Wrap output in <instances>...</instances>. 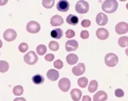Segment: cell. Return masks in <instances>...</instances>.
Here are the masks:
<instances>
[{"mask_svg": "<svg viewBox=\"0 0 128 101\" xmlns=\"http://www.w3.org/2000/svg\"><path fill=\"white\" fill-rule=\"evenodd\" d=\"M13 93L16 96L22 95L24 93V88L21 85L16 86L13 89Z\"/></svg>", "mask_w": 128, "mask_h": 101, "instance_id": "obj_26", "label": "cell"}, {"mask_svg": "<svg viewBox=\"0 0 128 101\" xmlns=\"http://www.w3.org/2000/svg\"><path fill=\"white\" fill-rule=\"evenodd\" d=\"M54 67L56 68V69H61L64 67V63L62 61V60L58 59L56 60V61L54 63Z\"/></svg>", "mask_w": 128, "mask_h": 101, "instance_id": "obj_31", "label": "cell"}, {"mask_svg": "<svg viewBox=\"0 0 128 101\" xmlns=\"http://www.w3.org/2000/svg\"><path fill=\"white\" fill-rule=\"evenodd\" d=\"M109 32L105 28H99L96 31V36L100 40H106L109 37Z\"/></svg>", "mask_w": 128, "mask_h": 101, "instance_id": "obj_12", "label": "cell"}, {"mask_svg": "<svg viewBox=\"0 0 128 101\" xmlns=\"http://www.w3.org/2000/svg\"><path fill=\"white\" fill-rule=\"evenodd\" d=\"M98 83L96 80H92L90 82L89 87H88V91L91 93H93L94 92L96 91V90L98 89Z\"/></svg>", "mask_w": 128, "mask_h": 101, "instance_id": "obj_22", "label": "cell"}, {"mask_svg": "<svg viewBox=\"0 0 128 101\" xmlns=\"http://www.w3.org/2000/svg\"><path fill=\"white\" fill-rule=\"evenodd\" d=\"M38 61V57L34 51H31L27 53L26 55L24 56V61L26 63L30 65L36 64Z\"/></svg>", "mask_w": 128, "mask_h": 101, "instance_id": "obj_4", "label": "cell"}, {"mask_svg": "<svg viewBox=\"0 0 128 101\" xmlns=\"http://www.w3.org/2000/svg\"><path fill=\"white\" fill-rule=\"evenodd\" d=\"M102 9L108 13L116 11L118 8V3L116 0H106L102 4Z\"/></svg>", "mask_w": 128, "mask_h": 101, "instance_id": "obj_1", "label": "cell"}, {"mask_svg": "<svg viewBox=\"0 0 128 101\" xmlns=\"http://www.w3.org/2000/svg\"><path fill=\"white\" fill-rule=\"evenodd\" d=\"M85 71H86V66L84 63H80L78 65L74 67L72 69V73L76 76L82 75L84 73Z\"/></svg>", "mask_w": 128, "mask_h": 101, "instance_id": "obj_10", "label": "cell"}, {"mask_svg": "<svg viewBox=\"0 0 128 101\" xmlns=\"http://www.w3.org/2000/svg\"><path fill=\"white\" fill-rule=\"evenodd\" d=\"M28 48H29L28 45L26 43H22L19 45V50L22 53H26L28 50Z\"/></svg>", "mask_w": 128, "mask_h": 101, "instance_id": "obj_30", "label": "cell"}, {"mask_svg": "<svg viewBox=\"0 0 128 101\" xmlns=\"http://www.w3.org/2000/svg\"><path fill=\"white\" fill-rule=\"evenodd\" d=\"M40 29V25L35 21H30L26 25V29L30 33H38Z\"/></svg>", "mask_w": 128, "mask_h": 101, "instance_id": "obj_5", "label": "cell"}, {"mask_svg": "<svg viewBox=\"0 0 128 101\" xmlns=\"http://www.w3.org/2000/svg\"><path fill=\"white\" fill-rule=\"evenodd\" d=\"M78 85L81 88H86L88 84V79L86 77H81L78 80Z\"/></svg>", "mask_w": 128, "mask_h": 101, "instance_id": "obj_27", "label": "cell"}, {"mask_svg": "<svg viewBox=\"0 0 128 101\" xmlns=\"http://www.w3.org/2000/svg\"><path fill=\"white\" fill-rule=\"evenodd\" d=\"M50 35H51L52 37L56 39H60L64 35V33H63V31H62V29L58 28V29H56L52 30Z\"/></svg>", "mask_w": 128, "mask_h": 101, "instance_id": "obj_19", "label": "cell"}, {"mask_svg": "<svg viewBox=\"0 0 128 101\" xmlns=\"http://www.w3.org/2000/svg\"><path fill=\"white\" fill-rule=\"evenodd\" d=\"M115 95H116V96L117 97H123L124 96V92L123 91V90H122L121 89H116V91H115Z\"/></svg>", "mask_w": 128, "mask_h": 101, "instance_id": "obj_33", "label": "cell"}, {"mask_svg": "<svg viewBox=\"0 0 128 101\" xmlns=\"http://www.w3.org/2000/svg\"><path fill=\"white\" fill-rule=\"evenodd\" d=\"M2 45H3V43H2V40L0 39V48L2 47Z\"/></svg>", "mask_w": 128, "mask_h": 101, "instance_id": "obj_40", "label": "cell"}, {"mask_svg": "<svg viewBox=\"0 0 128 101\" xmlns=\"http://www.w3.org/2000/svg\"><path fill=\"white\" fill-rule=\"evenodd\" d=\"M91 25V21L89 19H84L82 21V26L83 27H89Z\"/></svg>", "mask_w": 128, "mask_h": 101, "instance_id": "obj_35", "label": "cell"}, {"mask_svg": "<svg viewBox=\"0 0 128 101\" xmlns=\"http://www.w3.org/2000/svg\"><path fill=\"white\" fill-rule=\"evenodd\" d=\"M90 9L89 4L86 1L80 0L77 2L76 5V10L78 13L85 14L88 13Z\"/></svg>", "mask_w": 128, "mask_h": 101, "instance_id": "obj_3", "label": "cell"}, {"mask_svg": "<svg viewBox=\"0 0 128 101\" xmlns=\"http://www.w3.org/2000/svg\"><path fill=\"white\" fill-rule=\"evenodd\" d=\"M116 31L118 35L126 34L128 31V24L126 22H120L116 26Z\"/></svg>", "mask_w": 128, "mask_h": 101, "instance_id": "obj_8", "label": "cell"}, {"mask_svg": "<svg viewBox=\"0 0 128 101\" xmlns=\"http://www.w3.org/2000/svg\"><path fill=\"white\" fill-rule=\"evenodd\" d=\"M57 9L61 12H67L70 9V3L66 0H61L57 4Z\"/></svg>", "mask_w": 128, "mask_h": 101, "instance_id": "obj_13", "label": "cell"}, {"mask_svg": "<svg viewBox=\"0 0 128 101\" xmlns=\"http://www.w3.org/2000/svg\"><path fill=\"white\" fill-rule=\"evenodd\" d=\"M58 86L63 92H68L71 87V82L68 78H62L58 83Z\"/></svg>", "mask_w": 128, "mask_h": 101, "instance_id": "obj_6", "label": "cell"}, {"mask_svg": "<svg viewBox=\"0 0 128 101\" xmlns=\"http://www.w3.org/2000/svg\"><path fill=\"white\" fill-rule=\"evenodd\" d=\"M70 95H71V97H72L73 101H80L81 98H82V93L78 89H74L73 90H72Z\"/></svg>", "mask_w": 128, "mask_h": 101, "instance_id": "obj_17", "label": "cell"}, {"mask_svg": "<svg viewBox=\"0 0 128 101\" xmlns=\"http://www.w3.org/2000/svg\"><path fill=\"white\" fill-rule=\"evenodd\" d=\"M49 47H50V50L54 51H58L59 49L60 45H59V43H58V42L52 41L49 44Z\"/></svg>", "mask_w": 128, "mask_h": 101, "instance_id": "obj_29", "label": "cell"}, {"mask_svg": "<svg viewBox=\"0 0 128 101\" xmlns=\"http://www.w3.org/2000/svg\"><path fill=\"white\" fill-rule=\"evenodd\" d=\"M96 21L98 25L104 26L108 23V16L104 13H99L96 15Z\"/></svg>", "mask_w": 128, "mask_h": 101, "instance_id": "obj_9", "label": "cell"}, {"mask_svg": "<svg viewBox=\"0 0 128 101\" xmlns=\"http://www.w3.org/2000/svg\"><path fill=\"white\" fill-rule=\"evenodd\" d=\"M80 35H81V37H82V39H88V38L89 37L90 33H89V32H88V31H86V30H83V31L81 32Z\"/></svg>", "mask_w": 128, "mask_h": 101, "instance_id": "obj_34", "label": "cell"}, {"mask_svg": "<svg viewBox=\"0 0 128 101\" xmlns=\"http://www.w3.org/2000/svg\"><path fill=\"white\" fill-rule=\"evenodd\" d=\"M10 65L8 62L6 61H0V73H4L8 71Z\"/></svg>", "mask_w": 128, "mask_h": 101, "instance_id": "obj_24", "label": "cell"}, {"mask_svg": "<svg viewBox=\"0 0 128 101\" xmlns=\"http://www.w3.org/2000/svg\"><path fill=\"white\" fill-rule=\"evenodd\" d=\"M55 3V1L54 0H44L42 1V5H44V7L47 8V9H50L54 6Z\"/></svg>", "mask_w": 128, "mask_h": 101, "instance_id": "obj_28", "label": "cell"}, {"mask_svg": "<svg viewBox=\"0 0 128 101\" xmlns=\"http://www.w3.org/2000/svg\"><path fill=\"white\" fill-rule=\"evenodd\" d=\"M66 61L69 65H72L78 63V57L76 54H69L67 57H66Z\"/></svg>", "mask_w": 128, "mask_h": 101, "instance_id": "obj_18", "label": "cell"}, {"mask_svg": "<svg viewBox=\"0 0 128 101\" xmlns=\"http://www.w3.org/2000/svg\"><path fill=\"white\" fill-rule=\"evenodd\" d=\"M78 47H79V44L76 40H70L66 42V49L68 52L76 51Z\"/></svg>", "mask_w": 128, "mask_h": 101, "instance_id": "obj_11", "label": "cell"}, {"mask_svg": "<svg viewBox=\"0 0 128 101\" xmlns=\"http://www.w3.org/2000/svg\"><path fill=\"white\" fill-rule=\"evenodd\" d=\"M47 77L50 81H56L58 79V78L60 77V73L57 70L55 69H50L47 72Z\"/></svg>", "mask_w": 128, "mask_h": 101, "instance_id": "obj_15", "label": "cell"}, {"mask_svg": "<svg viewBox=\"0 0 128 101\" xmlns=\"http://www.w3.org/2000/svg\"><path fill=\"white\" fill-rule=\"evenodd\" d=\"M7 3H8L7 0H0V5L1 6L5 5Z\"/></svg>", "mask_w": 128, "mask_h": 101, "instance_id": "obj_39", "label": "cell"}, {"mask_svg": "<svg viewBox=\"0 0 128 101\" xmlns=\"http://www.w3.org/2000/svg\"><path fill=\"white\" fill-rule=\"evenodd\" d=\"M108 99V95L104 91H100L94 96V101H106Z\"/></svg>", "mask_w": 128, "mask_h": 101, "instance_id": "obj_16", "label": "cell"}, {"mask_svg": "<svg viewBox=\"0 0 128 101\" xmlns=\"http://www.w3.org/2000/svg\"><path fill=\"white\" fill-rule=\"evenodd\" d=\"M118 45L121 47H126L128 45V37L127 36H124L119 38L118 39Z\"/></svg>", "mask_w": 128, "mask_h": 101, "instance_id": "obj_23", "label": "cell"}, {"mask_svg": "<svg viewBox=\"0 0 128 101\" xmlns=\"http://www.w3.org/2000/svg\"><path fill=\"white\" fill-rule=\"evenodd\" d=\"M66 21L71 25H78V22H79V19L76 15H74L73 14H70L66 19Z\"/></svg>", "mask_w": 128, "mask_h": 101, "instance_id": "obj_20", "label": "cell"}, {"mask_svg": "<svg viewBox=\"0 0 128 101\" xmlns=\"http://www.w3.org/2000/svg\"><path fill=\"white\" fill-rule=\"evenodd\" d=\"M118 57L116 54L110 53H108L105 57V63L110 67H113L117 65L118 63Z\"/></svg>", "mask_w": 128, "mask_h": 101, "instance_id": "obj_2", "label": "cell"}, {"mask_svg": "<svg viewBox=\"0 0 128 101\" xmlns=\"http://www.w3.org/2000/svg\"><path fill=\"white\" fill-rule=\"evenodd\" d=\"M36 51H37V53H38V55H44L46 54V52H47V47L44 45H39L36 47Z\"/></svg>", "mask_w": 128, "mask_h": 101, "instance_id": "obj_25", "label": "cell"}, {"mask_svg": "<svg viewBox=\"0 0 128 101\" xmlns=\"http://www.w3.org/2000/svg\"><path fill=\"white\" fill-rule=\"evenodd\" d=\"M54 58H55L54 55H53V54L52 53H50L48 54V55H46V57H45V59H46L47 61L51 62L54 59Z\"/></svg>", "mask_w": 128, "mask_h": 101, "instance_id": "obj_36", "label": "cell"}, {"mask_svg": "<svg viewBox=\"0 0 128 101\" xmlns=\"http://www.w3.org/2000/svg\"><path fill=\"white\" fill-rule=\"evenodd\" d=\"M14 101H26V99L24 97H20V98H16L14 100Z\"/></svg>", "mask_w": 128, "mask_h": 101, "instance_id": "obj_38", "label": "cell"}, {"mask_svg": "<svg viewBox=\"0 0 128 101\" xmlns=\"http://www.w3.org/2000/svg\"><path fill=\"white\" fill-rule=\"evenodd\" d=\"M17 37V33L12 29H8L4 33V38L6 41H13Z\"/></svg>", "mask_w": 128, "mask_h": 101, "instance_id": "obj_7", "label": "cell"}, {"mask_svg": "<svg viewBox=\"0 0 128 101\" xmlns=\"http://www.w3.org/2000/svg\"><path fill=\"white\" fill-rule=\"evenodd\" d=\"M75 35H76V33H75V31H74V30L72 29H68L66 33V37L68 38V39L74 37V36H75Z\"/></svg>", "mask_w": 128, "mask_h": 101, "instance_id": "obj_32", "label": "cell"}, {"mask_svg": "<svg viewBox=\"0 0 128 101\" xmlns=\"http://www.w3.org/2000/svg\"><path fill=\"white\" fill-rule=\"evenodd\" d=\"M82 101H92V99L88 95H85L82 99Z\"/></svg>", "mask_w": 128, "mask_h": 101, "instance_id": "obj_37", "label": "cell"}, {"mask_svg": "<svg viewBox=\"0 0 128 101\" xmlns=\"http://www.w3.org/2000/svg\"><path fill=\"white\" fill-rule=\"evenodd\" d=\"M44 81H45L44 77L40 74L36 75L32 77V81L35 85H41L44 83Z\"/></svg>", "mask_w": 128, "mask_h": 101, "instance_id": "obj_21", "label": "cell"}, {"mask_svg": "<svg viewBox=\"0 0 128 101\" xmlns=\"http://www.w3.org/2000/svg\"><path fill=\"white\" fill-rule=\"evenodd\" d=\"M50 23L54 27L62 25V24L64 23V19L59 15H56L52 17L50 20Z\"/></svg>", "mask_w": 128, "mask_h": 101, "instance_id": "obj_14", "label": "cell"}]
</instances>
